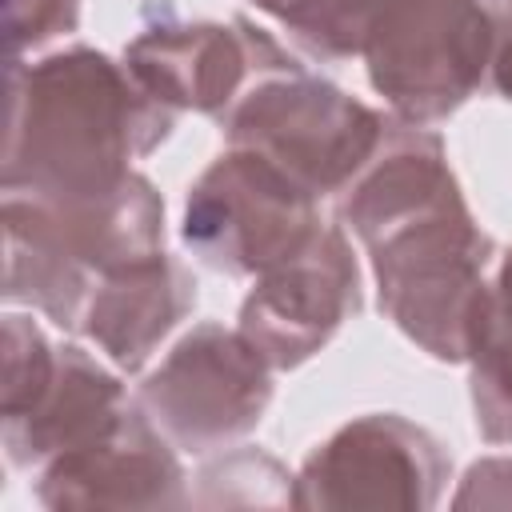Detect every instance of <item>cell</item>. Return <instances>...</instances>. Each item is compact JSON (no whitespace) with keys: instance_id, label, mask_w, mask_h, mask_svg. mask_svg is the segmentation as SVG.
<instances>
[{"instance_id":"obj_13","label":"cell","mask_w":512,"mask_h":512,"mask_svg":"<svg viewBox=\"0 0 512 512\" xmlns=\"http://www.w3.org/2000/svg\"><path fill=\"white\" fill-rule=\"evenodd\" d=\"M120 376L80 344L56 348V368L40 396L4 424V456L12 468H44L52 456L104 436L128 408Z\"/></svg>"},{"instance_id":"obj_9","label":"cell","mask_w":512,"mask_h":512,"mask_svg":"<svg viewBox=\"0 0 512 512\" xmlns=\"http://www.w3.org/2000/svg\"><path fill=\"white\" fill-rule=\"evenodd\" d=\"M128 72L148 96L172 112H204L220 120L256 80L300 68V60L272 40V32L236 16L220 20H164L144 28L124 48Z\"/></svg>"},{"instance_id":"obj_15","label":"cell","mask_w":512,"mask_h":512,"mask_svg":"<svg viewBox=\"0 0 512 512\" xmlns=\"http://www.w3.org/2000/svg\"><path fill=\"white\" fill-rule=\"evenodd\" d=\"M188 504L200 508H296V476L260 448H236L204 464Z\"/></svg>"},{"instance_id":"obj_4","label":"cell","mask_w":512,"mask_h":512,"mask_svg":"<svg viewBox=\"0 0 512 512\" xmlns=\"http://www.w3.org/2000/svg\"><path fill=\"white\" fill-rule=\"evenodd\" d=\"M216 124L228 144L268 156L316 200L340 196L388 132L384 112L304 72V64L256 80Z\"/></svg>"},{"instance_id":"obj_1","label":"cell","mask_w":512,"mask_h":512,"mask_svg":"<svg viewBox=\"0 0 512 512\" xmlns=\"http://www.w3.org/2000/svg\"><path fill=\"white\" fill-rule=\"evenodd\" d=\"M340 224L368 252L380 312L432 360L464 364L484 320L492 236L468 212L444 140L424 124H388L340 192Z\"/></svg>"},{"instance_id":"obj_17","label":"cell","mask_w":512,"mask_h":512,"mask_svg":"<svg viewBox=\"0 0 512 512\" xmlns=\"http://www.w3.org/2000/svg\"><path fill=\"white\" fill-rule=\"evenodd\" d=\"M80 0H4V56L24 60L28 52L76 32Z\"/></svg>"},{"instance_id":"obj_11","label":"cell","mask_w":512,"mask_h":512,"mask_svg":"<svg viewBox=\"0 0 512 512\" xmlns=\"http://www.w3.org/2000/svg\"><path fill=\"white\" fill-rule=\"evenodd\" d=\"M36 500L52 512L180 508L188 504V476L176 444L132 400L104 436L60 452L40 468Z\"/></svg>"},{"instance_id":"obj_7","label":"cell","mask_w":512,"mask_h":512,"mask_svg":"<svg viewBox=\"0 0 512 512\" xmlns=\"http://www.w3.org/2000/svg\"><path fill=\"white\" fill-rule=\"evenodd\" d=\"M272 364L240 332L216 320L184 332L140 380V412L192 456L232 448L272 404Z\"/></svg>"},{"instance_id":"obj_14","label":"cell","mask_w":512,"mask_h":512,"mask_svg":"<svg viewBox=\"0 0 512 512\" xmlns=\"http://www.w3.org/2000/svg\"><path fill=\"white\" fill-rule=\"evenodd\" d=\"M464 364L476 432L488 444H512V252L500 260L488 284L484 320Z\"/></svg>"},{"instance_id":"obj_8","label":"cell","mask_w":512,"mask_h":512,"mask_svg":"<svg viewBox=\"0 0 512 512\" xmlns=\"http://www.w3.org/2000/svg\"><path fill=\"white\" fill-rule=\"evenodd\" d=\"M452 480L444 444L396 412H368L336 428L296 472V508L424 512Z\"/></svg>"},{"instance_id":"obj_19","label":"cell","mask_w":512,"mask_h":512,"mask_svg":"<svg viewBox=\"0 0 512 512\" xmlns=\"http://www.w3.org/2000/svg\"><path fill=\"white\" fill-rule=\"evenodd\" d=\"M492 12V60H488V80L492 88L512 100V0H488Z\"/></svg>"},{"instance_id":"obj_5","label":"cell","mask_w":512,"mask_h":512,"mask_svg":"<svg viewBox=\"0 0 512 512\" xmlns=\"http://www.w3.org/2000/svg\"><path fill=\"white\" fill-rule=\"evenodd\" d=\"M360 60L392 116L428 128L488 76V0H372Z\"/></svg>"},{"instance_id":"obj_3","label":"cell","mask_w":512,"mask_h":512,"mask_svg":"<svg viewBox=\"0 0 512 512\" xmlns=\"http://www.w3.org/2000/svg\"><path fill=\"white\" fill-rule=\"evenodd\" d=\"M0 232L4 300L76 332L84 304L104 276L164 252V200L140 172L120 188L84 200L4 192Z\"/></svg>"},{"instance_id":"obj_16","label":"cell","mask_w":512,"mask_h":512,"mask_svg":"<svg viewBox=\"0 0 512 512\" xmlns=\"http://www.w3.org/2000/svg\"><path fill=\"white\" fill-rule=\"evenodd\" d=\"M272 16L288 40L316 60H352L364 52L372 0H248Z\"/></svg>"},{"instance_id":"obj_10","label":"cell","mask_w":512,"mask_h":512,"mask_svg":"<svg viewBox=\"0 0 512 512\" xmlns=\"http://www.w3.org/2000/svg\"><path fill=\"white\" fill-rule=\"evenodd\" d=\"M360 312V264L344 224H320L304 248L256 276L236 328L276 372L312 360Z\"/></svg>"},{"instance_id":"obj_12","label":"cell","mask_w":512,"mask_h":512,"mask_svg":"<svg viewBox=\"0 0 512 512\" xmlns=\"http://www.w3.org/2000/svg\"><path fill=\"white\" fill-rule=\"evenodd\" d=\"M192 304L196 276L188 264L180 256L152 252L96 284L76 332L88 336L116 372H140L192 312Z\"/></svg>"},{"instance_id":"obj_6","label":"cell","mask_w":512,"mask_h":512,"mask_svg":"<svg viewBox=\"0 0 512 512\" xmlns=\"http://www.w3.org/2000/svg\"><path fill=\"white\" fill-rule=\"evenodd\" d=\"M316 228V196L268 156L236 144L196 176L180 220L192 260L224 276L268 272Z\"/></svg>"},{"instance_id":"obj_2","label":"cell","mask_w":512,"mask_h":512,"mask_svg":"<svg viewBox=\"0 0 512 512\" xmlns=\"http://www.w3.org/2000/svg\"><path fill=\"white\" fill-rule=\"evenodd\" d=\"M172 128L176 112L108 52L76 44L32 64L8 60L0 188L36 200L104 196Z\"/></svg>"},{"instance_id":"obj_18","label":"cell","mask_w":512,"mask_h":512,"mask_svg":"<svg viewBox=\"0 0 512 512\" xmlns=\"http://www.w3.org/2000/svg\"><path fill=\"white\" fill-rule=\"evenodd\" d=\"M452 508H512V456L476 460L464 472Z\"/></svg>"}]
</instances>
